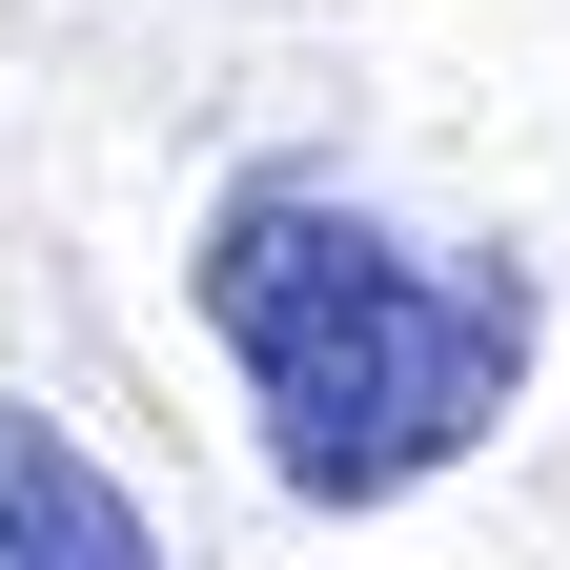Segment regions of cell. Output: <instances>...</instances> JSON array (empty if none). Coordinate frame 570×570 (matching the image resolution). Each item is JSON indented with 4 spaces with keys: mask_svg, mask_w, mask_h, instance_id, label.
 <instances>
[{
    "mask_svg": "<svg viewBox=\"0 0 570 570\" xmlns=\"http://www.w3.org/2000/svg\"><path fill=\"white\" fill-rule=\"evenodd\" d=\"M0 570H164L142 489H122L61 407H0Z\"/></svg>",
    "mask_w": 570,
    "mask_h": 570,
    "instance_id": "7a4b0ae2",
    "label": "cell"
},
{
    "mask_svg": "<svg viewBox=\"0 0 570 570\" xmlns=\"http://www.w3.org/2000/svg\"><path fill=\"white\" fill-rule=\"evenodd\" d=\"M184 306L225 346L285 510H407V489H449L550 367V285L510 245H407L326 164H245L204 204Z\"/></svg>",
    "mask_w": 570,
    "mask_h": 570,
    "instance_id": "6da1fadb",
    "label": "cell"
}]
</instances>
